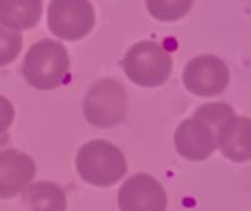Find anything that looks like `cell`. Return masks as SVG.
I'll list each match as a JSON object with an SVG mask.
<instances>
[{"label": "cell", "instance_id": "obj_1", "mask_svg": "<svg viewBox=\"0 0 251 211\" xmlns=\"http://www.w3.org/2000/svg\"><path fill=\"white\" fill-rule=\"evenodd\" d=\"M70 71V56L67 49L50 39L34 43L23 62V75L39 90L59 87Z\"/></svg>", "mask_w": 251, "mask_h": 211}, {"label": "cell", "instance_id": "obj_2", "mask_svg": "<svg viewBox=\"0 0 251 211\" xmlns=\"http://www.w3.org/2000/svg\"><path fill=\"white\" fill-rule=\"evenodd\" d=\"M80 177L98 188L117 183L127 171V163L115 145L106 141H90L80 148L75 157Z\"/></svg>", "mask_w": 251, "mask_h": 211}, {"label": "cell", "instance_id": "obj_3", "mask_svg": "<svg viewBox=\"0 0 251 211\" xmlns=\"http://www.w3.org/2000/svg\"><path fill=\"white\" fill-rule=\"evenodd\" d=\"M121 64L126 75L141 87H157L164 84L173 68L170 53L161 45L151 40L133 45Z\"/></svg>", "mask_w": 251, "mask_h": 211}, {"label": "cell", "instance_id": "obj_4", "mask_svg": "<svg viewBox=\"0 0 251 211\" xmlns=\"http://www.w3.org/2000/svg\"><path fill=\"white\" fill-rule=\"evenodd\" d=\"M83 113L86 120L98 129L114 127L127 114V93L114 78H102L89 87Z\"/></svg>", "mask_w": 251, "mask_h": 211}, {"label": "cell", "instance_id": "obj_5", "mask_svg": "<svg viewBox=\"0 0 251 211\" xmlns=\"http://www.w3.org/2000/svg\"><path fill=\"white\" fill-rule=\"evenodd\" d=\"M95 25V11L89 0H52L48 27L59 39L74 42L86 37Z\"/></svg>", "mask_w": 251, "mask_h": 211}, {"label": "cell", "instance_id": "obj_6", "mask_svg": "<svg viewBox=\"0 0 251 211\" xmlns=\"http://www.w3.org/2000/svg\"><path fill=\"white\" fill-rule=\"evenodd\" d=\"M183 84L197 96L219 94L229 84V68L214 55L195 56L183 70Z\"/></svg>", "mask_w": 251, "mask_h": 211}, {"label": "cell", "instance_id": "obj_7", "mask_svg": "<svg viewBox=\"0 0 251 211\" xmlns=\"http://www.w3.org/2000/svg\"><path fill=\"white\" fill-rule=\"evenodd\" d=\"M121 211H166L167 195L161 183L150 174H135L118 190Z\"/></svg>", "mask_w": 251, "mask_h": 211}, {"label": "cell", "instance_id": "obj_8", "mask_svg": "<svg viewBox=\"0 0 251 211\" xmlns=\"http://www.w3.org/2000/svg\"><path fill=\"white\" fill-rule=\"evenodd\" d=\"M175 146L179 155L191 161H202L217 148L214 129L200 117L182 121L175 132Z\"/></svg>", "mask_w": 251, "mask_h": 211}, {"label": "cell", "instance_id": "obj_9", "mask_svg": "<svg viewBox=\"0 0 251 211\" xmlns=\"http://www.w3.org/2000/svg\"><path fill=\"white\" fill-rule=\"evenodd\" d=\"M36 176L34 160L18 149L0 152V198H12L25 189Z\"/></svg>", "mask_w": 251, "mask_h": 211}, {"label": "cell", "instance_id": "obj_10", "mask_svg": "<svg viewBox=\"0 0 251 211\" xmlns=\"http://www.w3.org/2000/svg\"><path fill=\"white\" fill-rule=\"evenodd\" d=\"M220 152L233 163L251 160V120L242 116L229 117L216 132Z\"/></svg>", "mask_w": 251, "mask_h": 211}, {"label": "cell", "instance_id": "obj_11", "mask_svg": "<svg viewBox=\"0 0 251 211\" xmlns=\"http://www.w3.org/2000/svg\"><path fill=\"white\" fill-rule=\"evenodd\" d=\"M42 0H0V24L11 30L33 28L42 17Z\"/></svg>", "mask_w": 251, "mask_h": 211}, {"label": "cell", "instance_id": "obj_12", "mask_svg": "<svg viewBox=\"0 0 251 211\" xmlns=\"http://www.w3.org/2000/svg\"><path fill=\"white\" fill-rule=\"evenodd\" d=\"M30 211H65L67 196L64 189L52 182L28 185L23 195Z\"/></svg>", "mask_w": 251, "mask_h": 211}, {"label": "cell", "instance_id": "obj_13", "mask_svg": "<svg viewBox=\"0 0 251 211\" xmlns=\"http://www.w3.org/2000/svg\"><path fill=\"white\" fill-rule=\"evenodd\" d=\"M150 15L161 23H175L192 8L194 0H145Z\"/></svg>", "mask_w": 251, "mask_h": 211}, {"label": "cell", "instance_id": "obj_14", "mask_svg": "<svg viewBox=\"0 0 251 211\" xmlns=\"http://www.w3.org/2000/svg\"><path fill=\"white\" fill-rule=\"evenodd\" d=\"M23 36L0 24V67L14 62L23 50Z\"/></svg>", "mask_w": 251, "mask_h": 211}, {"label": "cell", "instance_id": "obj_15", "mask_svg": "<svg viewBox=\"0 0 251 211\" xmlns=\"http://www.w3.org/2000/svg\"><path fill=\"white\" fill-rule=\"evenodd\" d=\"M15 120V108L11 100L0 94V135L8 133V129Z\"/></svg>", "mask_w": 251, "mask_h": 211}, {"label": "cell", "instance_id": "obj_16", "mask_svg": "<svg viewBox=\"0 0 251 211\" xmlns=\"http://www.w3.org/2000/svg\"><path fill=\"white\" fill-rule=\"evenodd\" d=\"M9 142V135L8 133H3V135H0V146H3Z\"/></svg>", "mask_w": 251, "mask_h": 211}]
</instances>
